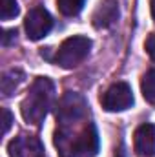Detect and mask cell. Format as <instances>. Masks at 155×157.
Returning <instances> with one entry per match:
<instances>
[{"label":"cell","instance_id":"obj_12","mask_svg":"<svg viewBox=\"0 0 155 157\" xmlns=\"http://www.w3.org/2000/svg\"><path fill=\"white\" fill-rule=\"evenodd\" d=\"M84 2H86V0H57L60 13L66 15V17H73V15H77L78 11L82 9Z\"/></svg>","mask_w":155,"mask_h":157},{"label":"cell","instance_id":"obj_9","mask_svg":"<svg viewBox=\"0 0 155 157\" xmlns=\"http://www.w3.org/2000/svg\"><path fill=\"white\" fill-rule=\"evenodd\" d=\"M133 143H135V152L139 155H153L155 154V124L146 122L141 124L135 130L133 135Z\"/></svg>","mask_w":155,"mask_h":157},{"label":"cell","instance_id":"obj_8","mask_svg":"<svg viewBox=\"0 0 155 157\" xmlns=\"http://www.w3.org/2000/svg\"><path fill=\"white\" fill-rule=\"evenodd\" d=\"M119 2L117 0H100L91 15V22L97 29H106L113 26L119 18Z\"/></svg>","mask_w":155,"mask_h":157},{"label":"cell","instance_id":"obj_1","mask_svg":"<svg viewBox=\"0 0 155 157\" xmlns=\"http://www.w3.org/2000/svg\"><path fill=\"white\" fill-rule=\"evenodd\" d=\"M55 99V88L53 82L46 77H39L29 88L28 95L24 97L20 104L22 117L28 124L39 126L40 122L46 119L51 104Z\"/></svg>","mask_w":155,"mask_h":157},{"label":"cell","instance_id":"obj_3","mask_svg":"<svg viewBox=\"0 0 155 157\" xmlns=\"http://www.w3.org/2000/svg\"><path fill=\"white\" fill-rule=\"evenodd\" d=\"M86 110H88V104L84 97L80 93L68 91L60 97L57 104V121L60 122V126H70L84 117Z\"/></svg>","mask_w":155,"mask_h":157},{"label":"cell","instance_id":"obj_17","mask_svg":"<svg viewBox=\"0 0 155 157\" xmlns=\"http://www.w3.org/2000/svg\"><path fill=\"white\" fill-rule=\"evenodd\" d=\"M150 9H152V17L155 20V0H150Z\"/></svg>","mask_w":155,"mask_h":157},{"label":"cell","instance_id":"obj_7","mask_svg":"<svg viewBox=\"0 0 155 157\" xmlns=\"http://www.w3.org/2000/svg\"><path fill=\"white\" fill-rule=\"evenodd\" d=\"M9 157H44V146L35 135H18L7 146Z\"/></svg>","mask_w":155,"mask_h":157},{"label":"cell","instance_id":"obj_5","mask_svg":"<svg viewBox=\"0 0 155 157\" xmlns=\"http://www.w3.org/2000/svg\"><path fill=\"white\" fill-rule=\"evenodd\" d=\"M24 28H26V33H28V39L29 40H40L51 31L53 18H51V15L44 7L37 6V7L29 9V13L26 15Z\"/></svg>","mask_w":155,"mask_h":157},{"label":"cell","instance_id":"obj_13","mask_svg":"<svg viewBox=\"0 0 155 157\" xmlns=\"http://www.w3.org/2000/svg\"><path fill=\"white\" fill-rule=\"evenodd\" d=\"M17 15H18L17 0H0V17H2V20H9Z\"/></svg>","mask_w":155,"mask_h":157},{"label":"cell","instance_id":"obj_4","mask_svg":"<svg viewBox=\"0 0 155 157\" xmlns=\"http://www.w3.org/2000/svg\"><path fill=\"white\" fill-rule=\"evenodd\" d=\"M102 108L106 112H124L128 108H131L133 104V93L130 84L126 82H115L112 84L100 97Z\"/></svg>","mask_w":155,"mask_h":157},{"label":"cell","instance_id":"obj_6","mask_svg":"<svg viewBox=\"0 0 155 157\" xmlns=\"http://www.w3.org/2000/svg\"><path fill=\"white\" fill-rule=\"evenodd\" d=\"M100 139L95 124H86L84 130L73 139V157H95L99 154Z\"/></svg>","mask_w":155,"mask_h":157},{"label":"cell","instance_id":"obj_14","mask_svg":"<svg viewBox=\"0 0 155 157\" xmlns=\"http://www.w3.org/2000/svg\"><path fill=\"white\" fill-rule=\"evenodd\" d=\"M11 122H13V115L9 110H2V133L6 135L11 128Z\"/></svg>","mask_w":155,"mask_h":157},{"label":"cell","instance_id":"obj_16","mask_svg":"<svg viewBox=\"0 0 155 157\" xmlns=\"http://www.w3.org/2000/svg\"><path fill=\"white\" fill-rule=\"evenodd\" d=\"M15 35H17L15 29H7V31H4V35H2V44H4V46H9V44H11V39H15Z\"/></svg>","mask_w":155,"mask_h":157},{"label":"cell","instance_id":"obj_2","mask_svg":"<svg viewBox=\"0 0 155 157\" xmlns=\"http://www.w3.org/2000/svg\"><path fill=\"white\" fill-rule=\"evenodd\" d=\"M89 49H91V40L88 37H82V35L70 37L59 46L53 62L59 64L60 68H66V70L75 68L88 57Z\"/></svg>","mask_w":155,"mask_h":157},{"label":"cell","instance_id":"obj_11","mask_svg":"<svg viewBox=\"0 0 155 157\" xmlns=\"http://www.w3.org/2000/svg\"><path fill=\"white\" fill-rule=\"evenodd\" d=\"M141 90H142L144 99H146L150 104H155V70L148 71V73L142 77Z\"/></svg>","mask_w":155,"mask_h":157},{"label":"cell","instance_id":"obj_15","mask_svg":"<svg viewBox=\"0 0 155 157\" xmlns=\"http://www.w3.org/2000/svg\"><path fill=\"white\" fill-rule=\"evenodd\" d=\"M144 48H146V53L150 55V59H153L155 60V33H152V35L146 39Z\"/></svg>","mask_w":155,"mask_h":157},{"label":"cell","instance_id":"obj_10","mask_svg":"<svg viewBox=\"0 0 155 157\" xmlns=\"http://www.w3.org/2000/svg\"><path fill=\"white\" fill-rule=\"evenodd\" d=\"M24 80V73L20 70H9L2 75V93L4 97H9L15 93V90L20 86V82Z\"/></svg>","mask_w":155,"mask_h":157}]
</instances>
